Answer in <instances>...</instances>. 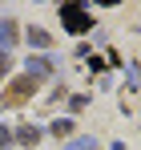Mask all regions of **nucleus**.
Wrapping results in <instances>:
<instances>
[{
  "instance_id": "obj_1",
  "label": "nucleus",
  "mask_w": 141,
  "mask_h": 150,
  "mask_svg": "<svg viewBox=\"0 0 141 150\" xmlns=\"http://www.w3.org/2000/svg\"><path fill=\"white\" fill-rule=\"evenodd\" d=\"M61 25L69 28V33H89V28H93V16H89L81 4H65V8H61Z\"/></svg>"
},
{
  "instance_id": "obj_2",
  "label": "nucleus",
  "mask_w": 141,
  "mask_h": 150,
  "mask_svg": "<svg viewBox=\"0 0 141 150\" xmlns=\"http://www.w3.org/2000/svg\"><path fill=\"white\" fill-rule=\"evenodd\" d=\"M32 89H36V81H32V77H20V81H12V93H8V101H24Z\"/></svg>"
},
{
  "instance_id": "obj_3",
  "label": "nucleus",
  "mask_w": 141,
  "mask_h": 150,
  "mask_svg": "<svg viewBox=\"0 0 141 150\" xmlns=\"http://www.w3.org/2000/svg\"><path fill=\"white\" fill-rule=\"evenodd\" d=\"M45 73H52V61H48V57H32V61H28V77L36 81V77H45Z\"/></svg>"
},
{
  "instance_id": "obj_4",
  "label": "nucleus",
  "mask_w": 141,
  "mask_h": 150,
  "mask_svg": "<svg viewBox=\"0 0 141 150\" xmlns=\"http://www.w3.org/2000/svg\"><path fill=\"white\" fill-rule=\"evenodd\" d=\"M48 41H52V37H48L45 28H28V45H36V49H48Z\"/></svg>"
},
{
  "instance_id": "obj_5",
  "label": "nucleus",
  "mask_w": 141,
  "mask_h": 150,
  "mask_svg": "<svg viewBox=\"0 0 141 150\" xmlns=\"http://www.w3.org/2000/svg\"><path fill=\"white\" fill-rule=\"evenodd\" d=\"M16 138H20L24 146H32V142L40 138V130H36V126H20V130H16Z\"/></svg>"
},
{
  "instance_id": "obj_6",
  "label": "nucleus",
  "mask_w": 141,
  "mask_h": 150,
  "mask_svg": "<svg viewBox=\"0 0 141 150\" xmlns=\"http://www.w3.org/2000/svg\"><path fill=\"white\" fill-rule=\"evenodd\" d=\"M16 41V25L12 21H0V45H12Z\"/></svg>"
},
{
  "instance_id": "obj_7",
  "label": "nucleus",
  "mask_w": 141,
  "mask_h": 150,
  "mask_svg": "<svg viewBox=\"0 0 141 150\" xmlns=\"http://www.w3.org/2000/svg\"><path fill=\"white\" fill-rule=\"evenodd\" d=\"M52 134L61 138V134H73V118H61V122H52Z\"/></svg>"
},
{
  "instance_id": "obj_8",
  "label": "nucleus",
  "mask_w": 141,
  "mask_h": 150,
  "mask_svg": "<svg viewBox=\"0 0 141 150\" xmlns=\"http://www.w3.org/2000/svg\"><path fill=\"white\" fill-rule=\"evenodd\" d=\"M69 150H97V138H77V142H69Z\"/></svg>"
},
{
  "instance_id": "obj_9",
  "label": "nucleus",
  "mask_w": 141,
  "mask_h": 150,
  "mask_svg": "<svg viewBox=\"0 0 141 150\" xmlns=\"http://www.w3.org/2000/svg\"><path fill=\"white\" fill-rule=\"evenodd\" d=\"M8 65H12V57H8V53H4V49H0V77H4V73H8Z\"/></svg>"
},
{
  "instance_id": "obj_10",
  "label": "nucleus",
  "mask_w": 141,
  "mask_h": 150,
  "mask_svg": "<svg viewBox=\"0 0 141 150\" xmlns=\"http://www.w3.org/2000/svg\"><path fill=\"white\" fill-rule=\"evenodd\" d=\"M8 142H12V134H8V130H4V126H0V150L8 146Z\"/></svg>"
}]
</instances>
